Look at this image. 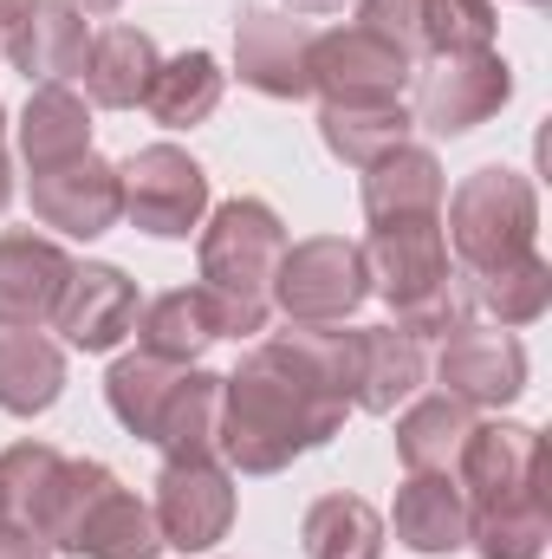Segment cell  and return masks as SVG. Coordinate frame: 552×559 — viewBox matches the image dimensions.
<instances>
[{"label": "cell", "mask_w": 552, "mask_h": 559, "mask_svg": "<svg viewBox=\"0 0 552 559\" xmlns=\"http://www.w3.org/2000/svg\"><path fill=\"white\" fill-rule=\"evenodd\" d=\"M358 325H286L221 378V462L235 475H279L325 449L351 417Z\"/></svg>", "instance_id": "obj_1"}, {"label": "cell", "mask_w": 552, "mask_h": 559, "mask_svg": "<svg viewBox=\"0 0 552 559\" xmlns=\"http://www.w3.org/2000/svg\"><path fill=\"white\" fill-rule=\"evenodd\" d=\"M455 488L468 501V547L481 559H540L552 534L547 514V436L533 423L494 417L475 423V436L455 455Z\"/></svg>", "instance_id": "obj_2"}, {"label": "cell", "mask_w": 552, "mask_h": 559, "mask_svg": "<svg viewBox=\"0 0 552 559\" xmlns=\"http://www.w3.org/2000/svg\"><path fill=\"white\" fill-rule=\"evenodd\" d=\"M195 254H202V293L215 306V332L221 338H254L274 319V274L286 261V222L274 202L261 195H228L208 209V222L195 228Z\"/></svg>", "instance_id": "obj_3"}, {"label": "cell", "mask_w": 552, "mask_h": 559, "mask_svg": "<svg viewBox=\"0 0 552 559\" xmlns=\"http://www.w3.org/2000/svg\"><path fill=\"white\" fill-rule=\"evenodd\" d=\"M358 248H364V267H371V293L391 306L397 332H410V338H442L448 325L468 319L461 280H455L448 241H442V222L371 228Z\"/></svg>", "instance_id": "obj_4"}, {"label": "cell", "mask_w": 552, "mask_h": 559, "mask_svg": "<svg viewBox=\"0 0 552 559\" xmlns=\"http://www.w3.org/2000/svg\"><path fill=\"white\" fill-rule=\"evenodd\" d=\"M442 241H448L455 274H488V267H507L520 254H540L533 176H520L507 163H481L475 176H461L455 195L442 202Z\"/></svg>", "instance_id": "obj_5"}, {"label": "cell", "mask_w": 552, "mask_h": 559, "mask_svg": "<svg viewBox=\"0 0 552 559\" xmlns=\"http://www.w3.org/2000/svg\"><path fill=\"white\" fill-rule=\"evenodd\" d=\"M416 98H410V124L429 138H468L481 131L488 118L507 111L514 98V66L494 52V46H475V52H435L416 66Z\"/></svg>", "instance_id": "obj_6"}, {"label": "cell", "mask_w": 552, "mask_h": 559, "mask_svg": "<svg viewBox=\"0 0 552 559\" xmlns=\"http://www.w3.org/2000/svg\"><path fill=\"white\" fill-rule=\"evenodd\" d=\"M371 299L364 248L345 235H305L286 241V261L274 274V312L286 325H345Z\"/></svg>", "instance_id": "obj_7"}, {"label": "cell", "mask_w": 552, "mask_h": 559, "mask_svg": "<svg viewBox=\"0 0 552 559\" xmlns=\"http://www.w3.org/2000/svg\"><path fill=\"white\" fill-rule=\"evenodd\" d=\"M118 182H124V222L156 241H189L215 209L208 169L182 143H143L137 156L118 163Z\"/></svg>", "instance_id": "obj_8"}, {"label": "cell", "mask_w": 552, "mask_h": 559, "mask_svg": "<svg viewBox=\"0 0 552 559\" xmlns=\"http://www.w3.org/2000/svg\"><path fill=\"white\" fill-rule=\"evenodd\" d=\"M416 59L377 39L371 26H319L312 39V98L319 105H404Z\"/></svg>", "instance_id": "obj_9"}, {"label": "cell", "mask_w": 552, "mask_h": 559, "mask_svg": "<svg viewBox=\"0 0 552 559\" xmlns=\"http://www.w3.org/2000/svg\"><path fill=\"white\" fill-rule=\"evenodd\" d=\"M149 514L163 527V547L176 554H208L235 527V468L221 455L195 462H163L149 481Z\"/></svg>", "instance_id": "obj_10"}, {"label": "cell", "mask_w": 552, "mask_h": 559, "mask_svg": "<svg viewBox=\"0 0 552 559\" xmlns=\"http://www.w3.org/2000/svg\"><path fill=\"white\" fill-rule=\"evenodd\" d=\"M26 202H33V222L65 235V241H98L124 222V182H118V163L85 150L59 169H33L26 176Z\"/></svg>", "instance_id": "obj_11"}, {"label": "cell", "mask_w": 552, "mask_h": 559, "mask_svg": "<svg viewBox=\"0 0 552 559\" xmlns=\"http://www.w3.org/2000/svg\"><path fill=\"white\" fill-rule=\"evenodd\" d=\"M435 384H442L448 397H461L468 411H507V404L527 391V345H520L507 325L461 319V325L442 332Z\"/></svg>", "instance_id": "obj_12"}, {"label": "cell", "mask_w": 552, "mask_h": 559, "mask_svg": "<svg viewBox=\"0 0 552 559\" xmlns=\"http://www.w3.org/2000/svg\"><path fill=\"white\" fill-rule=\"evenodd\" d=\"M312 39L319 26L279 7H235V72L248 92L299 105L312 98Z\"/></svg>", "instance_id": "obj_13"}, {"label": "cell", "mask_w": 552, "mask_h": 559, "mask_svg": "<svg viewBox=\"0 0 552 559\" xmlns=\"http://www.w3.org/2000/svg\"><path fill=\"white\" fill-rule=\"evenodd\" d=\"M0 52L26 85H65L85 72L92 20L79 0H13V13L0 26Z\"/></svg>", "instance_id": "obj_14"}, {"label": "cell", "mask_w": 552, "mask_h": 559, "mask_svg": "<svg viewBox=\"0 0 552 559\" xmlns=\"http://www.w3.org/2000/svg\"><path fill=\"white\" fill-rule=\"evenodd\" d=\"M137 312H143V293L124 267H111V261H72V280L59 293L52 325H59V338L72 352H118L131 338Z\"/></svg>", "instance_id": "obj_15"}, {"label": "cell", "mask_w": 552, "mask_h": 559, "mask_svg": "<svg viewBox=\"0 0 552 559\" xmlns=\"http://www.w3.org/2000/svg\"><path fill=\"white\" fill-rule=\"evenodd\" d=\"M72 280V254L52 235L7 228L0 235V332H39L59 312V293Z\"/></svg>", "instance_id": "obj_16"}, {"label": "cell", "mask_w": 552, "mask_h": 559, "mask_svg": "<svg viewBox=\"0 0 552 559\" xmlns=\"http://www.w3.org/2000/svg\"><path fill=\"white\" fill-rule=\"evenodd\" d=\"M364 222L371 228H397V222H442V202H448V176H442V156L429 143H397L391 156H377L364 169Z\"/></svg>", "instance_id": "obj_17"}, {"label": "cell", "mask_w": 552, "mask_h": 559, "mask_svg": "<svg viewBox=\"0 0 552 559\" xmlns=\"http://www.w3.org/2000/svg\"><path fill=\"white\" fill-rule=\"evenodd\" d=\"M429 378L422 338L397 325H358V378H351V411L364 417H397Z\"/></svg>", "instance_id": "obj_18"}, {"label": "cell", "mask_w": 552, "mask_h": 559, "mask_svg": "<svg viewBox=\"0 0 552 559\" xmlns=\"http://www.w3.org/2000/svg\"><path fill=\"white\" fill-rule=\"evenodd\" d=\"M384 527L422 559L461 554L468 547V501H461L455 475H422V468H410L404 488H397V501H391V521Z\"/></svg>", "instance_id": "obj_19"}, {"label": "cell", "mask_w": 552, "mask_h": 559, "mask_svg": "<svg viewBox=\"0 0 552 559\" xmlns=\"http://www.w3.org/2000/svg\"><path fill=\"white\" fill-rule=\"evenodd\" d=\"M163 52L143 26H98L92 33V52H85V105L98 111H137L149 79H156Z\"/></svg>", "instance_id": "obj_20"}, {"label": "cell", "mask_w": 552, "mask_h": 559, "mask_svg": "<svg viewBox=\"0 0 552 559\" xmlns=\"http://www.w3.org/2000/svg\"><path fill=\"white\" fill-rule=\"evenodd\" d=\"M72 554L79 559H156L163 554V527L149 514L137 488H124L118 475L92 495V508L79 514V534H72Z\"/></svg>", "instance_id": "obj_21"}, {"label": "cell", "mask_w": 552, "mask_h": 559, "mask_svg": "<svg viewBox=\"0 0 552 559\" xmlns=\"http://www.w3.org/2000/svg\"><path fill=\"white\" fill-rule=\"evenodd\" d=\"M13 143H20L26 176L85 156L92 150V105H85V92H72V85H33V98H26V111L13 124Z\"/></svg>", "instance_id": "obj_22"}, {"label": "cell", "mask_w": 552, "mask_h": 559, "mask_svg": "<svg viewBox=\"0 0 552 559\" xmlns=\"http://www.w3.org/2000/svg\"><path fill=\"white\" fill-rule=\"evenodd\" d=\"M221 92H228L221 59H215L208 46H189V52H176V59L156 66V79H149V92H143V111H149L163 131H195V124H208V118L221 111Z\"/></svg>", "instance_id": "obj_23"}, {"label": "cell", "mask_w": 552, "mask_h": 559, "mask_svg": "<svg viewBox=\"0 0 552 559\" xmlns=\"http://www.w3.org/2000/svg\"><path fill=\"white\" fill-rule=\"evenodd\" d=\"M461 280V306L468 319H488V325H533L547 319L552 306V267L547 254H520L507 267H488V274H455Z\"/></svg>", "instance_id": "obj_24"}, {"label": "cell", "mask_w": 552, "mask_h": 559, "mask_svg": "<svg viewBox=\"0 0 552 559\" xmlns=\"http://www.w3.org/2000/svg\"><path fill=\"white\" fill-rule=\"evenodd\" d=\"M137 352L149 358H163V365H195L221 332H215V306H208V293L202 286H169V293H156V299H143L137 312Z\"/></svg>", "instance_id": "obj_25"}, {"label": "cell", "mask_w": 552, "mask_h": 559, "mask_svg": "<svg viewBox=\"0 0 552 559\" xmlns=\"http://www.w3.org/2000/svg\"><path fill=\"white\" fill-rule=\"evenodd\" d=\"M65 397V345L46 332H0V411L46 417Z\"/></svg>", "instance_id": "obj_26"}, {"label": "cell", "mask_w": 552, "mask_h": 559, "mask_svg": "<svg viewBox=\"0 0 552 559\" xmlns=\"http://www.w3.org/2000/svg\"><path fill=\"white\" fill-rule=\"evenodd\" d=\"M475 423L481 417H475L461 397H448V391H435V397H410L404 417H397V455H404V468L448 475L455 455H461V442L475 436Z\"/></svg>", "instance_id": "obj_27"}, {"label": "cell", "mask_w": 552, "mask_h": 559, "mask_svg": "<svg viewBox=\"0 0 552 559\" xmlns=\"http://www.w3.org/2000/svg\"><path fill=\"white\" fill-rule=\"evenodd\" d=\"M384 514L364 495H319L299 521V547L305 559H384Z\"/></svg>", "instance_id": "obj_28"}, {"label": "cell", "mask_w": 552, "mask_h": 559, "mask_svg": "<svg viewBox=\"0 0 552 559\" xmlns=\"http://www.w3.org/2000/svg\"><path fill=\"white\" fill-rule=\"evenodd\" d=\"M156 449L163 462H195V455H221V378L189 365L169 411L156 423Z\"/></svg>", "instance_id": "obj_29"}, {"label": "cell", "mask_w": 552, "mask_h": 559, "mask_svg": "<svg viewBox=\"0 0 552 559\" xmlns=\"http://www.w3.org/2000/svg\"><path fill=\"white\" fill-rule=\"evenodd\" d=\"M410 98L404 105H319V138L345 169H371L397 143H410Z\"/></svg>", "instance_id": "obj_30"}, {"label": "cell", "mask_w": 552, "mask_h": 559, "mask_svg": "<svg viewBox=\"0 0 552 559\" xmlns=\"http://www.w3.org/2000/svg\"><path fill=\"white\" fill-rule=\"evenodd\" d=\"M182 371H189V365H163V358H149V352H124V358L105 371V404H111V417L124 423L131 436L156 442V423L169 411Z\"/></svg>", "instance_id": "obj_31"}, {"label": "cell", "mask_w": 552, "mask_h": 559, "mask_svg": "<svg viewBox=\"0 0 552 559\" xmlns=\"http://www.w3.org/2000/svg\"><path fill=\"white\" fill-rule=\"evenodd\" d=\"M494 26H501L494 0H422V59L494 46Z\"/></svg>", "instance_id": "obj_32"}, {"label": "cell", "mask_w": 552, "mask_h": 559, "mask_svg": "<svg viewBox=\"0 0 552 559\" xmlns=\"http://www.w3.org/2000/svg\"><path fill=\"white\" fill-rule=\"evenodd\" d=\"M351 20L371 26L377 39H391L397 52H410L416 66H422V0H358Z\"/></svg>", "instance_id": "obj_33"}, {"label": "cell", "mask_w": 552, "mask_h": 559, "mask_svg": "<svg viewBox=\"0 0 552 559\" xmlns=\"http://www.w3.org/2000/svg\"><path fill=\"white\" fill-rule=\"evenodd\" d=\"M0 559H59L39 534H26V527H13V521H0Z\"/></svg>", "instance_id": "obj_34"}, {"label": "cell", "mask_w": 552, "mask_h": 559, "mask_svg": "<svg viewBox=\"0 0 552 559\" xmlns=\"http://www.w3.org/2000/svg\"><path fill=\"white\" fill-rule=\"evenodd\" d=\"M13 209V156H7V105H0V215Z\"/></svg>", "instance_id": "obj_35"}, {"label": "cell", "mask_w": 552, "mask_h": 559, "mask_svg": "<svg viewBox=\"0 0 552 559\" xmlns=\"http://www.w3.org/2000/svg\"><path fill=\"white\" fill-rule=\"evenodd\" d=\"M345 7H358V0H286V13H299V20H312V13H345Z\"/></svg>", "instance_id": "obj_36"}, {"label": "cell", "mask_w": 552, "mask_h": 559, "mask_svg": "<svg viewBox=\"0 0 552 559\" xmlns=\"http://www.w3.org/2000/svg\"><path fill=\"white\" fill-rule=\"evenodd\" d=\"M79 7H85V13H118L124 0H79Z\"/></svg>", "instance_id": "obj_37"}, {"label": "cell", "mask_w": 552, "mask_h": 559, "mask_svg": "<svg viewBox=\"0 0 552 559\" xmlns=\"http://www.w3.org/2000/svg\"><path fill=\"white\" fill-rule=\"evenodd\" d=\"M7 13H13V0H0V26H7Z\"/></svg>", "instance_id": "obj_38"}, {"label": "cell", "mask_w": 552, "mask_h": 559, "mask_svg": "<svg viewBox=\"0 0 552 559\" xmlns=\"http://www.w3.org/2000/svg\"><path fill=\"white\" fill-rule=\"evenodd\" d=\"M520 7H547V0H520Z\"/></svg>", "instance_id": "obj_39"}]
</instances>
